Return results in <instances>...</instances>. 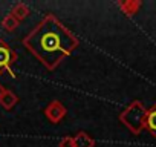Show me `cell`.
<instances>
[{"instance_id": "1", "label": "cell", "mask_w": 156, "mask_h": 147, "mask_svg": "<svg viewBox=\"0 0 156 147\" xmlns=\"http://www.w3.org/2000/svg\"><path fill=\"white\" fill-rule=\"evenodd\" d=\"M22 43L49 70H54L80 46L78 37L54 14H46Z\"/></svg>"}, {"instance_id": "2", "label": "cell", "mask_w": 156, "mask_h": 147, "mask_svg": "<svg viewBox=\"0 0 156 147\" xmlns=\"http://www.w3.org/2000/svg\"><path fill=\"white\" fill-rule=\"evenodd\" d=\"M145 115H147V110L144 109V106L139 103V101H135L132 103L121 115H119V120L121 123H124L135 135L139 133L144 127V121H145Z\"/></svg>"}, {"instance_id": "3", "label": "cell", "mask_w": 156, "mask_h": 147, "mask_svg": "<svg viewBox=\"0 0 156 147\" xmlns=\"http://www.w3.org/2000/svg\"><path fill=\"white\" fill-rule=\"evenodd\" d=\"M16 61H17V52L6 41L0 38V75H3L6 70L12 74L11 66Z\"/></svg>"}, {"instance_id": "4", "label": "cell", "mask_w": 156, "mask_h": 147, "mask_svg": "<svg viewBox=\"0 0 156 147\" xmlns=\"http://www.w3.org/2000/svg\"><path fill=\"white\" fill-rule=\"evenodd\" d=\"M66 113H67V109H66L64 104L60 103L58 100H52V101L48 104V107L44 109V117H46L51 123H54V124L60 123V121L66 117Z\"/></svg>"}, {"instance_id": "5", "label": "cell", "mask_w": 156, "mask_h": 147, "mask_svg": "<svg viewBox=\"0 0 156 147\" xmlns=\"http://www.w3.org/2000/svg\"><path fill=\"white\" fill-rule=\"evenodd\" d=\"M72 139H73V147H94L95 145V139L86 132H78Z\"/></svg>"}, {"instance_id": "6", "label": "cell", "mask_w": 156, "mask_h": 147, "mask_svg": "<svg viewBox=\"0 0 156 147\" xmlns=\"http://www.w3.org/2000/svg\"><path fill=\"white\" fill-rule=\"evenodd\" d=\"M17 103H19V97H17L14 92L5 89V92L2 94V97H0V104H2L6 110H11Z\"/></svg>"}, {"instance_id": "7", "label": "cell", "mask_w": 156, "mask_h": 147, "mask_svg": "<svg viewBox=\"0 0 156 147\" xmlns=\"http://www.w3.org/2000/svg\"><path fill=\"white\" fill-rule=\"evenodd\" d=\"M9 14H12L19 22H22L31 14V8L28 5H25V3H17V5H14V8L11 9Z\"/></svg>"}, {"instance_id": "8", "label": "cell", "mask_w": 156, "mask_h": 147, "mask_svg": "<svg viewBox=\"0 0 156 147\" xmlns=\"http://www.w3.org/2000/svg\"><path fill=\"white\" fill-rule=\"evenodd\" d=\"M19 20L12 16V14H6L5 17H3V20H2V26H3V29L5 31H8V32H14L17 28H19Z\"/></svg>"}, {"instance_id": "9", "label": "cell", "mask_w": 156, "mask_h": 147, "mask_svg": "<svg viewBox=\"0 0 156 147\" xmlns=\"http://www.w3.org/2000/svg\"><path fill=\"white\" fill-rule=\"evenodd\" d=\"M144 126H147V129L156 136V107H153V109H150L147 112Z\"/></svg>"}, {"instance_id": "10", "label": "cell", "mask_w": 156, "mask_h": 147, "mask_svg": "<svg viewBox=\"0 0 156 147\" xmlns=\"http://www.w3.org/2000/svg\"><path fill=\"white\" fill-rule=\"evenodd\" d=\"M118 5H119V8H121L127 16L135 14V13L138 11V8L141 6V3H139V2H119Z\"/></svg>"}, {"instance_id": "11", "label": "cell", "mask_w": 156, "mask_h": 147, "mask_svg": "<svg viewBox=\"0 0 156 147\" xmlns=\"http://www.w3.org/2000/svg\"><path fill=\"white\" fill-rule=\"evenodd\" d=\"M58 147H73V139H72V136H64V138H61V141L58 142Z\"/></svg>"}, {"instance_id": "12", "label": "cell", "mask_w": 156, "mask_h": 147, "mask_svg": "<svg viewBox=\"0 0 156 147\" xmlns=\"http://www.w3.org/2000/svg\"><path fill=\"white\" fill-rule=\"evenodd\" d=\"M3 92H5V88H3L2 84H0V97H2V94H3Z\"/></svg>"}]
</instances>
